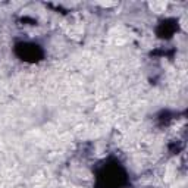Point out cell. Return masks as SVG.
<instances>
[{"label":"cell","mask_w":188,"mask_h":188,"mask_svg":"<svg viewBox=\"0 0 188 188\" xmlns=\"http://www.w3.org/2000/svg\"><path fill=\"white\" fill-rule=\"evenodd\" d=\"M150 6H152V9H154L156 12H162V9L166 7V3H156V1H154V3H152Z\"/></svg>","instance_id":"1"},{"label":"cell","mask_w":188,"mask_h":188,"mask_svg":"<svg viewBox=\"0 0 188 188\" xmlns=\"http://www.w3.org/2000/svg\"><path fill=\"white\" fill-rule=\"evenodd\" d=\"M102 6H104V7H109V6H115L116 3H113V1H104V3H100Z\"/></svg>","instance_id":"2"}]
</instances>
